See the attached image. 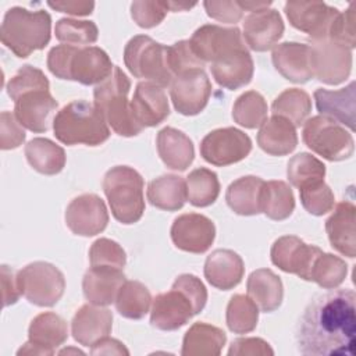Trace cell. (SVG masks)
Returning <instances> with one entry per match:
<instances>
[{"label":"cell","instance_id":"obj_1","mask_svg":"<svg viewBox=\"0 0 356 356\" xmlns=\"http://www.w3.org/2000/svg\"><path fill=\"white\" fill-rule=\"evenodd\" d=\"M355 299L349 288H334L317 295L306 306L298 325L299 352L306 356H353Z\"/></svg>","mask_w":356,"mask_h":356},{"label":"cell","instance_id":"obj_2","mask_svg":"<svg viewBox=\"0 0 356 356\" xmlns=\"http://www.w3.org/2000/svg\"><path fill=\"white\" fill-rule=\"evenodd\" d=\"M54 136L64 145L99 146L110 136L108 124L95 103L74 100L65 104L53 120Z\"/></svg>","mask_w":356,"mask_h":356},{"label":"cell","instance_id":"obj_3","mask_svg":"<svg viewBox=\"0 0 356 356\" xmlns=\"http://www.w3.org/2000/svg\"><path fill=\"white\" fill-rule=\"evenodd\" d=\"M50 35L51 17L44 10L29 11L11 7L6 11L0 28L1 43L21 58L44 49L50 42Z\"/></svg>","mask_w":356,"mask_h":356},{"label":"cell","instance_id":"obj_4","mask_svg":"<svg viewBox=\"0 0 356 356\" xmlns=\"http://www.w3.org/2000/svg\"><path fill=\"white\" fill-rule=\"evenodd\" d=\"M131 81L127 74L114 67L111 75L93 90L95 104L103 113L111 129L121 136H135L143 129L134 117L128 93Z\"/></svg>","mask_w":356,"mask_h":356},{"label":"cell","instance_id":"obj_5","mask_svg":"<svg viewBox=\"0 0 356 356\" xmlns=\"http://www.w3.org/2000/svg\"><path fill=\"white\" fill-rule=\"evenodd\" d=\"M143 185L142 175L129 165H115L104 174L103 191L117 221L128 225L142 218Z\"/></svg>","mask_w":356,"mask_h":356},{"label":"cell","instance_id":"obj_6","mask_svg":"<svg viewBox=\"0 0 356 356\" xmlns=\"http://www.w3.org/2000/svg\"><path fill=\"white\" fill-rule=\"evenodd\" d=\"M124 63L135 78H143L160 86L171 85L174 75L167 64V46L146 35H136L124 49Z\"/></svg>","mask_w":356,"mask_h":356},{"label":"cell","instance_id":"obj_7","mask_svg":"<svg viewBox=\"0 0 356 356\" xmlns=\"http://www.w3.org/2000/svg\"><path fill=\"white\" fill-rule=\"evenodd\" d=\"M302 139L309 149L328 161L346 160L355 152L352 134L324 115H314L303 122Z\"/></svg>","mask_w":356,"mask_h":356},{"label":"cell","instance_id":"obj_8","mask_svg":"<svg viewBox=\"0 0 356 356\" xmlns=\"http://www.w3.org/2000/svg\"><path fill=\"white\" fill-rule=\"evenodd\" d=\"M18 285L28 302L40 307H50L61 299L65 278L54 264L33 261L18 271Z\"/></svg>","mask_w":356,"mask_h":356},{"label":"cell","instance_id":"obj_9","mask_svg":"<svg viewBox=\"0 0 356 356\" xmlns=\"http://www.w3.org/2000/svg\"><path fill=\"white\" fill-rule=\"evenodd\" d=\"M310 67L313 76L327 85H338L348 79L352 71V50L328 38L313 40Z\"/></svg>","mask_w":356,"mask_h":356},{"label":"cell","instance_id":"obj_10","mask_svg":"<svg viewBox=\"0 0 356 356\" xmlns=\"http://www.w3.org/2000/svg\"><path fill=\"white\" fill-rule=\"evenodd\" d=\"M252 150L250 138L234 127L209 132L200 142V156L210 164L225 167L243 160Z\"/></svg>","mask_w":356,"mask_h":356},{"label":"cell","instance_id":"obj_11","mask_svg":"<svg viewBox=\"0 0 356 356\" xmlns=\"http://www.w3.org/2000/svg\"><path fill=\"white\" fill-rule=\"evenodd\" d=\"M189 43L193 53L204 64H211L238 49L246 47L243 36L236 26L225 28L214 24H206L197 28Z\"/></svg>","mask_w":356,"mask_h":356},{"label":"cell","instance_id":"obj_12","mask_svg":"<svg viewBox=\"0 0 356 356\" xmlns=\"http://www.w3.org/2000/svg\"><path fill=\"white\" fill-rule=\"evenodd\" d=\"M321 252L318 246L309 245L295 235H285L274 241L270 257L273 264L280 270L310 281L312 267Z\"/></svg>","mask_w":356,"mask_h":356},{"label":"cell","instance_id":"obj_13","mask_svg":"<svg viewBox=\"0 0 356 356\" xmlns=\"http://www.w3.org/2000/svg\"><path fill=\"white\" fill-rule=\"evenodd\" d=\"M170 95L179 114L196 115L207 106L211 83L204 70H192L174 76Z\"/></svg>","mask_w":356,"mask_h":356},{"label":"cell","instance_id":"obj_14","mask_svg":"<svg viewBox=\"0 0 356 356\" xmlns=\"http://www.w3.org/2000/svg\"><path fill=\"white\" fill-rule=\"evenodd\" d=\"M108 222V211L100 196L83 193L74 197L65 209V224L79 236H95L103 232Z\"/></svg>","mask_w":356,"mask_h":356},{"label":"cell","instance_id":"obj_15","mask_svg":"<svg viewBox=\"0 0 356 356\" xmlns=\"http://www.w3.org/2000/svg\"><path fill=\"white\" fill-rule=\"evenodd\" d=\"M171 239L174 245L189 253H204L210 249L216 238L214 222L199 213L178 216L171 225Z\"/></svg>","mask_w":356,"mask_h":356},{"label":"cell","instance_id":"obj_16","mask_svg":"<svg viewBox=\"0 0 356 356\" xmlns=\"http://www.w3.org/2000/svg\"><path fill=\"white\" fill-rule=\"evenodd\" d=\"M284 10L289 24L307 33L312 40L325 39L334 18L339 13L324 1H288Z\"/></svg>","mask_w":356,"mask_h":356},{"label":"cell","instance_id":"obj_17","mask_svg":"<svg viewBox=\"0 0 356 356\" xmlns=\"http://www.w3.org/2000/svg\"><path fill=\"white\" fill-rule=\"evenodd\" d=\"M57 107L58 103L49 90L38 89L21 95L14 102V114L24 128L42 134L50 129Z\"/></svg>","mask_w":356,"mask_h":356},{"label":"cell","instance_id":"obj_18","mask_svg":"<svg viewBox=\"0 0 356 356\" xmlns=\"http://www.w3.org/2000/svg\"><path fill=\"white\" fill-rule=\"evenodd\" d=\"M195 316V309L188 296L178 288L159 293L153 299L150 323L161 331H175Z\"/></svg>","mask_w":356,"mask_h":356},{"label":"cell","instance_id":"obj_19","mask_svg":"<svg viewBox=\"0 0 356 356\" xmlns=\"http://www.w3.org/2000/svg\"><path fill=\"white\" fill-rule=\"evenodd\" d=\"M284 21L274 8H260L250 11L243 21V39L254 51H267L284 35Z\"/></svg>","mask_w":356,"mask_h":356},{"label":"cell","instance_id":"obj_20","mask_svg":"<svg viewBox=\"0 0 356 356\" xmlns=\"http://www.w3.org/2000/svg\"><path fill=\"white\" fill-rule=\"evenodd\" d=\"M114 70L108 54L97 46L76 47L68 70V81L82 85H99L107 79Z\"/></svg>","mask_w":356,"mask_h":356},{"label":"cell","instance_id":"obj_21","mask_svg":"<svg viewBox=\"0 0 356 356\" xmlns=\"http://www.w3.org/2000/svg\"><path fill=\"white\" fill-rule=\"evenodd\" d=\"M135 120L142 128L156 127L170 115V106L163 86L143 81L135 88L131 100Z\"/></svg>","mask_w":356,"mask_h":356},{"label":"cell","instance_id":"obj_22","mask_svg":"<svg viewBox=\"0 0 356 356\" xmlns=\"http://www.w3.org/2000/svg\"><path fill=\"white\" fill-rule=\"evenodd\" d=\"M127 281L122 268L108 266H90L82 280L83 295L89 303L108 306L115 302L117 293Z\"/></svg>","mask_w":356,"mask_h":356},{"label":"cell","instance_id":"obj_23","mask_svg":"<svg viewBox=\"0 0 356 356\" xmlns=\"http://www.w3.org/2000/svg\"><path fill=\"white\" fill-rule=\"evenodd\" d=\"M113 328V313L103 306H81L72 321L71 332L74 339L83 346H93L100 339L108 337Z\"/></svg>","mask_w":356,"mask_h":356},{"label":"cell","instance_id":"obj_24","mask_svg":"<svg viewBox=\"0 0 356 356\" xmlns=\"http://www.w3.org/2000/svg\"><path fill=\"white\" fill-rule=\"evenodd\" d=\"M275 70L288 81L305 83L313 76L310 67V47L305 43L284 42L273 49L271 54Z\"/></svg>","mask_w":356,"mask_h":356},{"label":"cell","instance_id":"obj_25","mask_svg":"<svg viewBox=\"0 0 356 356\" xmlns=\"http://www.w3.org/2000/svg\"><path fill=\"white\" fill-rule=\"evenodd\" d=\"M203 273L211 286L228 291L242 281L245 264L236 252L231 249H216L207 256Z\"/></svg>","mask_w":356,"mask_h":356},{"label":"cell","instance_id":"obj_26","mask_svg":"<svg viewBox=\"0 0 356 356\" xmlns=\"http://www.w3.org/2000/svg\"><path fill=\"white\" fill-rule=\"evenodd\" d=\"M316 107L320 115L328 117L341 125H346L350 131H355V114H356V82L352 81L346 88L339 90H327L318 88L314 90Z\"/></svg>","mask_w":356,"mask_h":356},{"label":"cell","instance_id":"obj_27","mask_svg":"<svg viewBox=\"0 0 356 356\" xmlns=\"http://www.w3.org/2000/svg\"><path fill=\"white\" fill-rule=\"evenodd\" d=\"M210 71L220 86L235 90L252 81L254 64L248 47H243L211 63Z\"/></svg>","mask_w":356,"mask_h":356},{"label":"cell","instance_id":"obj_28","mask_svg":"<svg viewBox=\"0 0 356 356\" xmlns=\"http://www.w3.org/2000/svg\"><path fill=\"white\" fill-rule=\"evenodd\" d=\"M355 213L356 207L352 202H339L325 221V231L331 246L349 259L356 256Z\"/></svg>","mask_w":356,"mask_h":356},{"label":"cell","instance_id":"obj_29","mask_svg":"<svg viewBox=\"0 0 356 356\" xmlns=\"http://www.w3.org/2000/svg\"><path fill=\"white\" fill-rule=\"evenodd\" d=\"M156 145L161 161L171 170L185 171L195 159L193 142L177 128L165 127L160 129Z\"/></svg>","mask_w":356,"mask_h":356},{"label":"cell","instance_id":"obj_30","mask_svg":"<svg viewBox=\"0 0 356 356\" xmlns=\"http://www.w3.org/2000/svg\"><path fill=\"white\" fill-rule=\"evenodd\" d=\"M257 145L267 154L286 156L298 145L296 127L284 117L271 115L259 129Z\"/></svg>","mask_w":356,"mask_h":356},{"label":"cell","instance_id":"obj_31","mask_svg":"<svg viewBox=\"0 0 356 356\" xmlns=\"http://www.w3.org/2000/svg\"><path fill=\"white\" fill-rule=\"evenodd\" d=\"M246 289L248 296L264 313L277 310L282 303V281L270 268H259L250 273L246 281Z\"/></svg>","mask_w":356,"mask_h":356},{"label":"cell","instance_id":"obj_32","mask_svg":"<svg viewBox=\"0 0 356 356\" xmlns=\"http://www.w3.org/2000/svg\"><path fill=\"white\" fill-rule=\"evenodd\" d=\"M227 341L225 332L207 323H195L185 332L182 341V356H217Z\"/></svg>","mask_w":356,"mask_h":356},{"label":"cell","instance_id":"obj_33","mask_svg":"<svg viewBox=\"0 0 356 356\" xmlns=\"http://www.w3.org/2000/svg\"><path fill=\"white\" fill-rule=\"evenodd\" d=\"M28 338L50 356L54 353V349L63 345L68 338L67 321L53 312L40 313L31 321Z\"/></svg>","mask_w":356,"mask_h":356},{"label":"cell","instance_id":"obj_34","mask_svg":"<svg viewBox=\"0 0 356 356\" xmlns=\"http://www.w3.org/2000/svg\"><path fill=\"white\" fill-rule=\"evenodd\" d=\"M146 195L152 206L165 211H177L185 204L186 184L179 175L164 174L149 182Z\"/></svg>","mask_w":356,"mask_h":356},{"label":"cell","instance_id":"obj_35","mask_svg":"<svg viewBox=\"0 0 356 356\" xmlns=\"http://www.w3.org/2000/svg\"><path fill=\"white\" fill-rule=\"evenodd\" d=\"M264 181L254 175H246L229 184L225 192L228 207L239 216H256L260 210V193Z\"/></svg>","mask_w":356,"mask_h":356},{"label":"cell","instance_id":"obj_36","mask_svg":"<svg viewBox=\"0 0 356 356\" xmlns=\"http://www.w3.org/2000/svg\"><path fill=\"white\" fill-rule=\"evenodd\" d=\"M24 152L29 165L43 175H56L65 165L64 149L47 138L31 139Z\"/></svg>","mask_w":356,"mask_h":356},{"label":"cell","instance_id":"obj_37","mask_svg":"<svg viewBox=\"0 0 356 356\" xmlns=\"http://www.w3.org/2000/svg\"><path fill=\"white\" fill-rule=\"evenodd\" d=\"M295 209V197L285 181H264L260 193V210L275 221L286 220Z\"/></svg>","mask_w":356,"mask_h":356},{"label":"cell","instance_id":"obj_38","mask_svg":"<svg viewBox=\"0 0 356 356\" xmlns=\"http://www.w3.org/2000/svg\"><path fill=\"white\" fill-rule=\"evenodd\" d=\"M150 291L139 281H125L115 298L117 312L131 320L143 318L152 305Z\"/></svg>","mask_w":356,"mask_h":356},{"label":"cell","instance_id":"obj_39","mask_svg":"<svg viewBox=\"0 0 356 356\" xmlns=\"http://www.w3.org/2000/svg\"><path fill=\"white\" fill-rule=\"evenodd\" d=\"M186 200L195 207L213 204L220 195V181L214 171L200 167L186 177Z\"/></svg>","mask_w":356,"mask_h":356},{"label":"cell","instance_id":"obj_40","mask_svg":"<svg viewBox=\"0 0 356 356\" xmlns=\"http://www.w3.org/2000/svg\"><path fill=\"white\" fill-rule=\"evenodd\" d=\"M271 111L273 115L284 117L295 127H300L312 111V99L303 89L289 88L274 99Z\"/></svg>","mask_w":356,"mask_h":356},{"label":"cell","instance_id":"obj_41","mask_svg":"<svg viewBox=\"0 0 356 356\" xmlns=\"http://www.w3.org/2000/svg\"><path fill=\"white\" fill-rule=\"evenodd\" d=\"M259 320V307L248 295H234L225 312V321L234 334L252 332Z\"/></svg>","mask_w":356,"mask_h":356},{"label":"cell","instance_id":"obj_42","mask_svg":"<svg viewBox=\"0 0 356 356\" xmlns=\"http://www.w3.org/2000/svg\"><path fill=\"white\" fill-rule=\"evenodd\" d=\"M267 111L266 99L256 90H248L235 100L232 106V118L241 127L254 129L261 127L267 120Z\"/></svg>","mask_w":356,"mask_h":356},{"label":"cell","instance_id":"obj_43","mask_svg":"<svg viewBox=\"0 0 356 356\" xmlns=\"http://www.w3.org/2000/svg\"><path fill=\"white\" fill-rule=\"evenodd\" d=\"M348 274V264L341 257L321 252L310 273V281L316 282L323 289H334L339 286Z\"/></svg>","mask_w":356,"mask_h":356},{"label":"cell","instance_id":"obj_44","mask_svg":"<svg viewBox=\"0 0 356 356\" xmlns=\"http://www.w3.org/2000/svg\"><path fill=\"white\" fill-rule=\"evenodd\" d=\"M286 175L289 182L300 189L309 184L323 181L325 177V165L310 153L302 152L288 161Z\"/></svg>","mask_w":356,"mask_h":356},{"label":"cell","instance_id":"obj_45","mask_svg":"<svg viewBox=\"0 0 356 356\" xmlns=\"http://www.w3.org/2000/svg\"><path fill=\"white\" fill-rule=\"evenodd\" d=\"M56 38L64 44L85 47L95 43L99 38V29L93 21H79L74 18H61L56 22Z\"/></svg>","mask_w":356,"mask_h":356},{"label":"cell","instance_id":"obj_46","mask_svg":"<svg viewBox=\"0 0 356 356\" xmlns=\"http://www.w3.org/2000/svg\"><path fill=\"white\" fill-rule=\"evenodd\" d=\"M299 196L305 210L313 216H323L334 209L335 196L324 179L300 188Z\"/></svg>","mask_w":356,"mask_h":356},{"label":"cell","instance_id":"obj_47","mask_svg":"<svg viewBox=\"0 0 356 356\" xmlns=\"http://www.w3.org/2000/svg\"><path fill=\"white\" fill-rule=\"evenodd\" d=\"M49 88H50V83L46 75L43 74V71L26 64V65H22L17 71V74L8 81L7 93L11 97V100L15 102L21 95L26 92L38 90V89L49 90Z\"/></svg>","mask_w":356,"mask_h":356},{"label":"cell","instance_id":"obj_48","mask_svg":"<svg viewBox=\"0 0 356 356\" xmlns=\"http://www.w3.org/2000/svg\"><path fill=\"white\" fill-rule=\"evenodd\" d=\"M167 64L174 76L192 70H204L206 65L193 53L189 40H179L167 46Z\"/></svg>","mask_w":356,"mask_h":356},{"label":"cell","instance_id":"obj_49","mask_svg":"<svg viewBox=\"0 0 356 356\" xmlns=\"http://www.w3.org/2000/svg\"><path fill=\"white\" fill-rule=\"evenodd\" d=\"M90 266H108L115 268H124L127 263L125 250L113 239L99 238L89 249Z\"/></svg>","mask_w":356,"mask_h":356},{"label":"cell","instance_id":"obj_50","mask_svg":"<svg viewBox=\"0 0 356 356\" xmlns=\"http://www.w3.org/2000/svg\"><path fill=\"white\" fill-rule=\"evenodd\" d=\"M170 11L167 1L138 0L131 3V17L140 28H153L159 25Z\"/></svg>","mask_w":356,"mask_h":356},{"label":"cell","instance_id":"obj_51","mask_svg":"<svg viewBox=\"0 0 356 356\" xmlns=\"http://www.w3.org/2000/svg\"><path fill=\"white\" fill-rule=\"evenodd\" d=\"M330 40L338 42L350 50L356 46L355 39V3H350L346 11L338 13V15L334 18L330 29L328 36Z\"/></svg>","mask_w":356,"mask_h":356},{"label":"cell","instance_id":"obj_52","mask_svg":"<svg viewBox=\"0 0 356 356\" xmlns=\"http://www.w3.org/2000/svg\"><path fill=\"white\" fill-rule=\"evenodd\" d=\"M25 140L24 127L17 120L15 114L1 111L0 114V147L10 150L21 146Z\"/></svg>","mask_w":356,"mask_h":356},{"label":"cell","instance_id":"obj_53","mask_svg":"<svg viewBox=\"0 0 356 356\" xmlns=\"http://www.w3.org/2000/svg\"><path fill=\"white\" fill-rule=\"evenodd\" d=\"M172 286L181 289L192 302L195 314L200 313L207 302V289L204 284L193 274H181L175 278Z\"/></svg>","mask_w":356,"mask_h":356},{"label":"cell","instance_id":"obj_54","mask_svg":"<svg viewBox=\"0 0 356 356\" xmlns=\"http://www.w3.org/2000/svg\"><path fill=\"white\" fill-rule=\"evenodd\" d=\"M207 15L213 19L227 24H236L241 21L243 15V10L239 6L238 0L228 1V0H209L203 3Z\"/></svg>","mask_w":356,"mask_h":356},{"label":"cell","instance_id":"obj_55","mask_svg":"<svg viewBox=\"0 0 356 356\" xmlns=\"http://www.w3.org/2000/svg\"><path fill=\"white\" fill-rule=\"evenodd\" d=\"M76 46L71 44H58L54 46L49 54H47V68L49 71L60 78V79H68V70H70V63L72 58V54L75 51Z\"/></svg>","mask_w":356,"mask_h":356},{"label":"cell","instance_id":"obj_56","mask_svg":"<svg viewBox=\"0 0 356 356\" xmlns=\"http://www.w3.org/2000/svg\"><path fill=\"white\" fill-rule=\"evenodd\" d=\"M228 355H274V350L271 349V346L268 345V342H266L261 338H238L235 341H232L229 349H228Z\"/></svg>","mask_w":356,"mask_h":356},{"label":"cell","instance_id":"obj_57","mask_svg":"<svg viewBox=\"0 0 356 356\" xmlns=\"http://www.w3.org/2000/svg\"><path fill=\"white\" fill-rule=\"evenodd\" d=\"M1 289L4 307L14 305L22 295L18 285V271L6 264L1 266Z\"/></svg>","mask_w":356,"mask_h":356},{"label":"cell","instance_id":"obj_58","mask_svg":"<svg viewBox=\"0 0 356 356\" xmlns=\"http://www.w3.org/2000/svg\"><path fill=\"white\" fill-rule=\"evenodd\" d=\"M49 7L60 11L67 13L71 15H89L92 14L95 8L93 1H70V0H61V1H49Z\"/></svg>","mask_w":356,"mask_h":356},{"label":"cell","instance_id":"obj_59","mask_svg":"<svg viewBox=\"0 0 356 356\" xmlns=\"http://www.w3.org/2000/svg\"><path fill=\"white\" fill-rule=\"evenodd\" d=\"M90 353L92 355H129L128 349L124 346L122 342L108 337L96 342L92 346Z\"/></svg>","mask_w":356,"mask_h":356},{"label":"cell","instance_id":"obj_60","mask_svg":"<svg viewBox=\"0 0 356 356\" xmlns=\"http://www.w3.org/2000/svg\"><path fill=\"white\" fill-rule=\"evenodd\" d=\"M167 3H168V8L171 11H184V10H188V8H192L196 6L195 3H177V1H167Z\"/></svg>","mask_w":356,"mask_h":356},{"label":"cell","instance_id":"obj_61","mask_svg":"<svg viewBox=\"0 0 356 356\" xmlns=\"http://www.w3.org/2000/svg\"><path fill=\"white\" fill-rule=\"evenodd\" d=\"M70 352H74V353H81V355H83V352H82V350H79V349H64V350H60L58 353H60V355H64V353H70Z\"/></svg>","mask_w":356,"mask_h":356}]
</instances>
